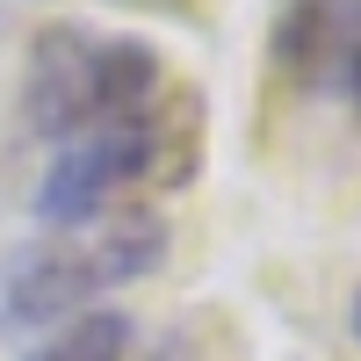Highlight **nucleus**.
<instances>
[{
  "instance_id": "obj_6",
  "label": "nucleus",
  "mask_w": 361,
  "mask_h": 361,
  "mask_svg": "<svg viewBox=\"0 0 361 361\" xmlns=\"http://www.w3.org/2000/svg\"><path fill=\"white\" fill-rule=\"evenodd\" d=\"M333 80L347 87V102H354V116H361V0H354V15H347V37H340V66H333Z\"/></svg>"
},
{
  "instance_id": "obj_7",
  "label": "nucleus",
  "mask_w": 361,
  "mask_h": 361,
  "mask_svg": "<svg viewBox=\"0 0 361 361\" xmlns=\"http://www.w3.org/2000/svg\"><path fill=\"white\" fill-rule=\"evenodd\" d=\"M354 333H361V296H354Z\"/></svg>"
},
{
  "instance_id": "obj_2",
  "label": "nucleus",
  "mask_w": 361,
  "mask_h": 361,
  "mask_svg": "<svg viewBox=\"0 0 361 361\" xmlns=\"http://www.w3.org/2000/svg\"><path fill=\"white\" fill-rule=\"evenodd\" d=\"M159 80H166L159 51L145 37H94V29L58 22L29 44L22 109L44 137H80V130H102V123L152 116Z\"/></svg>"
},
{
  "instance_id": "obj_4",
  "label": "nucleus",
  "mask_w": 361,
  "mask_h": 361,
  "mask_svg": "<svg viewBox=\"0 0 361 361\" xmlns=\"http://www.w3.org/2000/svg\"><path fill=\"white\" fill-rule=\"evenodd\" d=\"M347 15H354V0H282V15H275V73L289 87L333 80Z\"/></svg>"
},
{
  "instance_id": "obj_5",
  "label": "nucleus",
  "mask_w": 361,
  "mask_h": 361,
  "mask_svg": "<svg viewBox=\"0 0 361 361\" xmlns=\"http://www.w3.org/2000/svg\"><path fill=\"white\" fill-rule=\"evenodd\" d=\"M130 354V318L123 311H87L66 333H51L29 361H123Z\"/></svg>"
},
{
  "instance_id": "obj_3",
  "label": "nucleus",
  "mask_w": 361,
  "mask_h": 361,
  "mask_svg": "<svg viewBox=\"0 0 361 361\" xmlns=\"http://www.w3.org/2000/svg\"><path fill=\"white\" fill-rule=\"evenodd\" d=\"M159 145H166L159 116H130V123L80 130V137L58 145V159H51V173L37 180V202H29V209H37L51 231L94 224L130 180H145V173L159 166Z\"/></svg>"
},
{
  "instance_id": "obj_1",
  "label": "nucleus",
  "mask_w": 361,
  "mask_h": 361,
  "mask_svg": "<svg viewBox=\"0 0 361 361\" xmlns=\"http://www.w3.org/2000/svg\"><path fill=\"white\" fill-rule=\"evenodd\" d=\"M166 260V224L159 217H123L102 231H44L0 260V333H37V325L94 304L102 289H123Z\"/></svg>"
}]
</instances>
